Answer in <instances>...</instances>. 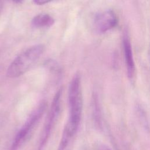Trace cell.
Listing matches in <instances>:
<instances>
[{"label": "cell", "instance_id": "52a82bcc", "mask_svg": "<svg viewBox=\"0 0 150 150\" xmlns=\"http://www.w3.org/2000/svg\"><path fill=\"white\" fill-rule=\"evenodd\" d=\"M54 23V18L48 13H41L35 16L32 20V25L36 28L51 27Z\"/></svg>", "mask_w": 150, "mask_h": 150}, {"label": "cell", "instance_id": "30bf717a", "mask_svg": "<svg viewBox=\"0 0 150 150\" xmlns=\"http://www.w3.org/2000/svg\"><path fill=\"white\" fill-rule=\"evenodd\" d=\"M2 3L0 1V13L2 11Z\"/></svg>", "mask_w": 150, "mask_h": 150}, {"label": "cell", "instance_id": "7a4b0ae2", "mask_svg": "<svg viewBox=\"0 0 150 150\" xmlns=\"http://www.w3.org/2000/svg\"><path fill=\"white\" fill-rule=\"evenodd\" d=\"M68 101L69 118L66 125L72 129L77 131L83 110V97L81 86V77L79 73L72 78L69 88Z\"/></svg>", "mask_w": 150, "mask_h": 150}, {"label": "cell", "instance_id": "3957f363", "mask_svg": "<svg viewBox=\"0 0 150 150\" xmlns=\"http://www.w3.org/2000/svg\"><path fill=\"white\" fill-rule=\"evenodd\" d=\"M46 108V101H42L36 106L15 137L11 150H18L26 141L43 116Z\"/></svg>", "mask_w": 150, "mask_h": 150}, {"label": "cell", "instance_id": "277c9868", "mask_svg": "<svg viewBox=\"0 0 150 150\" xmlns=\"http://www.w3.org/2000/svg\"><path fill=\"white\" fill-rule=\"evenodd\" d=\"M62 89L60 88L56 93L47 115L46 121L42 130L41 137L39 141V145L37 150H43L49 137L56 124L61 111V96Z\"/></svg>", "mask_w": 150, "mask_h": 150}, {"label": "cell", "instance_id": "8992f818", "mask_svg": "<svg viewBox=\"0 0 150 150\" xmlns=\"http://www.w3.org/2000/svg\"><path fill=\"white\" fill-rule=\"evenodd\" d=\"M131 47L129 36L126 32L122 38V47L127 74L128 77L132 80L135 76V66Z\"/></svg>", "mask_w": 150, "mask_h": 150}, {"label": "cell", "instance_id": "6da1fadb", "mask_svg": "<svg viewBox=\"0 0 150 150\" xmlns=\"http://www.w3.org/2000/svg\"><path fill=\"white\" fill-rule=\"evenodd\" d=\"M44 50L43 45L38 44L21 52L9 64L6 70V76L16 78L25 74L37 62L43 53Z\"/></svg>", "mask_w": 150, "mask_h": 150}, {"label": "cell", "instance_id": "ba28073f", "mask_svg": "<svg viewBox=\"0 0 150 150\" xmlns=\"http://www.w3.org/2000/svg\"><path fill=\"white\" fill-rule=\"evenodd\" d=\"M33 2L38 5H45L47 3H49V1H34Z\"/></svg>", "mask_w": 150, "mask_h": 150}, {"label": "cell", "instance_id": "5b68a950", "mask_svg": "<svg viewBox=\"0 0 150 150\" xmlns=\"http://www.w3.org/2000/svg\"><path fill=\"white\" fill-rule=\"evenodd\" d=\"M117 24V16L111 9L97 13L93 21L94 28L99 33H104L113 29Z\"/></svg>", "mask_w": 150, "mask_h": 150}, {"label": "cell", "instance_id": "9c48e42d", "mask_svg": "<svg viewBox=\"0 0 150 150\" xmlns=\"http://www.w3.org/2000/svg\"><path fill=\"white\" fill-rule=\"evenodd\" d=\"M98 150H110V149L107 147H105L104 146H102L100 147Z\"/></svg>", "mask_w": 150, "mask_h": 150}]
</instances>
